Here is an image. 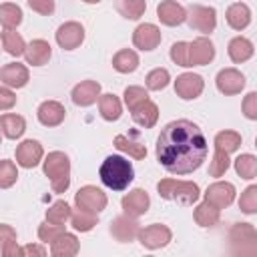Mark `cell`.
Masks as SVG:
<instances>
[{
	"label": "cell",
	"mask_w": 257,
	"mask_h": 257,
	"mask_svg": "<svg viewBox=\"0 0 257 257\" xmlns=\"http://www.w3.org/2000/svg\"><path fill=\"white\" fill-rule=\"evenodd\" d=\"M149 88H143V86H126L124 88V104L128 106V110H133V108H137L139 104H143L145 100H149V92H147Z\"/></svg>",
	"instance_id": "obj_43"
},
{
	"label": "cell",
	"mask_w": 257,
	"mask_h": 257,
	"mask_svg": "<svg viewBox=\"0 0 257 257\" xmlns=\"http://www.w3.org/2000/svg\"><path fill=\"white\" fill-rule=\"evenodd\" d=\"M114 147H116L118 151L126 153L128 157L137 159V161H141V159L147 157V147H145L141 141H137V139H133V137H126V135H116V137H114Z\"/></svg>",
	"instance_id": "obj_32"
},
{
	"label": "cell",
	"mask_w": 257,
	"mask_h": 257,
	"mask_svg": "<svg viewBox=\"0 0 257 257\" xmlns=\"http://www.w3.org/2000/svg\"><path fill=\"white\" fill-rule=\"evenodd\" d=\"M231 167V161H229V153L221 151V149H215L213 153V159L209 163V175L211 177H223Z\"/></svg>",
	"instance_id": "obj_41"
},
{
	"label": "cell",
	"mask_w": 257,
	"mask_h": 257,
	"mask_svg": "<svg viewBox=\"0 0 257 257\" xmlns=\"http://www.w3.org/2000/svg\"><path fill=\"white\" fill-rule=\"evenodd\" d=\"M16 179H18L16 165H14L12 161L4 159V161L0 163V187H2V189H8V187H12V185L16 183Z\"/></svg>",
	"instance_id": "obj_45"
},
{
	"label": "cell",
	"mask_w": 257,
	"mask_h": 257,
	"mask_svg": "<svg viewBox=\"0 0 257 257\" xmlns=\"http://www.w3.org/2000/svg\"><path fill=\"white\" fill-rule=\"evenodd\" d=\"M70 217H72V209L66 201H54L46 209V221H50L54 225H64Z\"/></svg>",
	"instance_id": "obj_39"
},
{
	"label": "cell",
	"mask_w": 257,
	"mask_h": 257,
	"mask_svg": "<svg viewBox=\"0 0 257 257\" xmlns=\"http://www.w3.org/2000/svg\"><path fill=\"white\" fill-rule=\"evenodd\" d=\"M241 110H243V116H245V118L257 120V90L245 94L243 104H241Z\"/></svg>",
	"instance_id": "obj_47"
},
{
	"label": "cell",
	"mask_w": 257,
	"mask_h": 257,
	"mask_svg": "<svg viewBox=\"0 0 257 257\" xmlns=\"http://www.w3.org/2000/svg\"><path fill=\"white\" fill-rule=\"evenodd\" d=\"M36 116L44 126H58L66 116V108L58 100H44L36 108Z\"/></svg>",
	"instance_id": "obj_21"
},
{
	"label": "cell",
	"mask_w": 257,
	"mask_h": 257,
	"mask_svg": "<svg viewBox=\"0 0 257 257\" xmlns=\"http://www.w3.org/2000/svg\"><path fill=\"white\" fill-rule=\"evenodd\" d=\"M60 233H64V227L62 225H54L50 221H44L40 227H38V239L42 243H52Z\"/></svg>",
	"instance_id": "obj_46"
},
{
	"label": "cell",
	"mask_w": 257,
	"mask_h": 257,
	"mask_svg": "<svg viewBox=\"0 0 257 257\" xmlns=\"http://www.w3.org/2000/svg\"><path fill=\"white\" fill-rule=\"evenodd\" d=\"M0 249H2L4 257L22 255V247L16 245V231L10 225H6V223L0 225Z\"/></svg>",
	"instance_id": "obj_34"
},
{
	"label": "cell",
	"mask_w": 257,
	"mask_h": 257,
	"mask_svg": "<svg viewBox=\"0 0 257 257\" xmlns=\"http://www.w3.org/2000/svg\"><path fill=\"white\" fill-rule=\"evenodd\" d=\"M171 239H173V231H171L167 225H163V223L147 225V227H143L141 233H139L141 245H143L145 249H151V251L161 249V247H167V245L171 243Z\"/></svg>",
	"instance_id": "obj_7"
},
{
	"label": "cell",
	"mask_w": 257,
	"mask_h": 257,
	"mask_svg": "<svg viewBox=\"0 0 257 257\" xmlns=\"http://www.w3.org/2000/svg\"><path fill=\"white\" fill-rule=\"evenodd\" d=\"M225 20L233 30H245L251 24V8L245 2H235L227 8L225 12Z\"/></svg>",
	"instance_id": "obj_22"
},
{
	"label": "cell",
	"mask_w": 257,
	"mask_h": 257,
	"mask_svg": "<svg viewBox=\"0 0 257 257\" xmlns=\"http://www.w3.org/2000/svg\"><path fill=\"white\" fill-rule=\"evenodd\" d=\"M26 2L40 16H50L54 12V0H26Z\"/></svg>",
	"instance_id": "obj_48"
},
{
	"label": "cell",
	"mask_w": 257,
	"mask_h": 257,
	"mask_svg": "<svg viewBox=\"0 0 257 257\" xmlns=\"http://www.w3.org/2000/svg\"><path fill=\"white\" fill-rule=\"evenodd\" d=\"M187 24L191 30H197L201 34H211L217 26V10L213 6L195 4L187 10Z\"/></svg>",
	"instance_id": "obj_6"
},
{
	"label": "cell",
	"mask_w": 257,
	"mask_h": 257,
	"mask_svg": "<svg viewBox=\"0 0 257 257\" xmlns=\"http://www.w3.org/2000/svg\"><path fill=\"white\" fill-rule=\"evenodd\" d=\"M131 114H133V120H135L139 126H143V128H153V126L157 124V120H159V106L149 98V100H145L143 104H139L137 108H133Z\"/></svg>",
	"instance_id": "obj_26"
},
{
	"label": "cell",
	"mask_w": 257,
	"mask_h": 257,
	"mask_svg": "<svg viewBox=\"0 0 257 257\" xmlns=\"http://www.w3.org/2000/svg\"><path fill=\"white\" fill-rule=\"evenodd\" d=\"M106 193H102L98 187L94 185H84L76 191L74 195V205L80 207V209H86V211H92V213H100L106 209Z\"/></svg>",
	"instance_id": "obj_8"
},
{
	"label": "cell",
	"mask_w": 257,
	"mask_h": 257,
	"mask_svg": "<svg viewBox=\"0 0 257 257\" xmlns=\"http://www.w3.org/2000/svg\"><path fill=\"white\" fill-rule=\"evenodd\" d=\"M54 38L62 50H74L84 42V26L76 20H68L58 26Z\"/></svg>",
	"instance_id": "obj_9"
},
{
	"label": "cell",
	"mask_w": 257,
	"mask_h": 257,
	"mask_svg": "<svg viewBox=\"0 0 257 257\" xmlns=\"http://www.w3.org/2000/svg\"><path fill=\"white\" fill-rule=\"evenodd\" d=\"M96 223H98V213H92V211H86V209H80V207H76L72 211L70 225L74 227V231L88 233L90 229L96 227Z\"/></svg>",
	"instance_id": "obj_33"
},
{
	"label": "cell",
	"mask_w": 257,
	"mask_h": 257,
	"mask_svg": "<svg viewBox=\"0 0 257 257\" xmlns=\"http://www.w3.org/2000/svg\"><path fill=\"white\" fill-rule=\"evenodd\" d=\"M98 112H100V116H102L104 120H108V122L118 120L120 114H122V104H120L118 96L112 94V92L100 94V98H98Z\"/></svg>",
	"instance_id": "obj_28"
},
{
	"label": "cell",
	"mask_w": 257,
	"mask_h": 257,
	"mask_svg": "<svg viewBox=\"0 0 257 257\" xmlns=\"http://www.w3.org/2000/svg\"><path fill=\"white\" fill-rule=\"evenodd\" d=\"M157 18L165 26H179L187 20V10L175 0H161L157 6Z\"/></svg>",
	"instance_id": "obj_18"
},
{
	"label": "cell",
	"mask_w": 257,
	"mask_h": 257,
	"mask_svg": "<svg viewBox=\"0 0 257 257\" xmlns=\"http://www.w3.org/2000/svg\"><path fill=\"white\" fill-rule=\"evenodd\" d=\"M22 8L18 4H12V2H2L0 6V22H2V28H16L20 22H22Z\"/></svg>",
	"instance_id": "obj_38"
},
{
	"label": "cell",
	"mask_w": 257,
	"mask_h": 257,
	"mask_svg": "<svg viewBox=\"0 0 257 257\" xmlns=\"http://www.w3.org/2000/svg\"><path fill=\"white\" fill-rule=\"evenodd\" d=\"M80 251V243L74 233H60L52 243H50V253L54 257H72Z\"/></svg>",
	"instance_id": "obj_25"
},
{
	"label": "cell",
	"mask_w": 257,
	"mask_h": 257,
	"mask_svg": "<svg viewBox=\"0 0 257 257\" xmlns=\"http://www.w3.org/2000/svg\"><path fill=\"white\" fill-rule=\"evenodd\" d=\"M233 167H235V173L245 179V181H251L257 177V157L251 155V153H243L239 155L235 161H233Z\"/></svg>",
	"instance_id": "obj_35"
},
{
	"label": "cell",
	"mask_w": 257,
	"mask_h": 257,
	"mask_svg": "<svg viewBox=\"0 0 257 257\" xmlns=\"http://www.w3.org/2000/svg\"><path fill=\"white\" fill-rule=\"evenodd\" d=\"M163 36H161V28L157 24H151V22H143L135 28L133 32V44L135 48L139 50H145V52H151L155 50L159 44H161Z\"/></svg>",
	"instance_id": "obj_13"
},
{
	"label": "cell",
	"mask_w": 257,
	"mask_h": 257,
	"mask_svg": "<svg viewBox=\"0 0 257 257\" xmlns=\"http://www.w3.org/2000/svg\"><path fill=\"white\" fill-rule=\"evenodd\" d=\"M114 6H116V12L126 20H139L147 10L145 0H116Z\"/></svg>",
	"instance_id": "obj_36"
},
{
	"label": "cell",
	"mask_w": 257,
	"mask_h": 257,
	"mask_svg": "<svg viewBox=\"0 0 257 257\" xmlns=\"http://www.w3.org/2000/svg\"><path fill=\"white\" fill-rule=\"evenodd\" d=\"M120 207H122V211H124L126 215H131V217H141V215H145V213L149 211V207H151V197H149V193H147L145 189H133V191H128V193L122 197Z\"/></svg>",
	"instance_id": "obj_17"
},
{
	"label": "cell",
	"mask_w": 257,
	"mask_h": 257,
	"mask_svg": "<svg viewBox=\"0 0 257 257\" xmlns=\"http://www.w3.org/2000/svg\"><path fill=\"white\" fill-rule=\"evenodd\" d=\"M98 177L104 187L112 191H124L135 179V169L128 159L120 155H108L98 169Z\"/></svg>",
	"instance_id": "obj_2"
},
{
	"label": "cell",
	"mask_w": 257,
	"mask_h": 257,
	"mask_svg": "<svg viewBox=\"0 0 257 257\" xmlns=\"http://www.w3.org/2000/svg\"><path fill=\"white\" fill-rule=\"evenodd\" d=\"M171 82V74L167 68H153L147 76H145V84L149 90H163L167 88V84Z\"/></svg>",
	"instance_id": "obj_40"
},
{
	"label": "cell",
	"mask_w": 257,
	"mask_h": 257,
	"mask_svg": "<svg viewBox=\"0 0 257 257\" xmlns=\"http://www.w3.org/2000/svg\"><path fill=\"white\" fill-rule=\"evenodd\" d=\"M141 223L137 221V217H131V215H118L112 219L110 223V235L118 241V243H131L135 239H139V233H141Z\"/></svg>",
	"instance_id": "obj_10"
},
{
	"label": "cell",
	"mask_w": 257,
	"mask_h": 257,
	"mask_svg": "<svg viewBox=\"0 0 257 257\" xmlns=\"http://www.w3.org/2000/svg\"><path fill=\"white\" fill-rule=\"evenodd\" d=\"M227 54L229 58L235 62V64H241V62H247L253 54H255V46L249 38L245 36H235L229 40L227 44Z\"/></svg>",
	"instance_id": "obj_23"
},
{
	"label": "cell",
	"mask_w": 257,
	"mask_h": 257,
	"mask_svg": "<svg viewBox=\"0 0 257 257\" xmlns=\"http://www.w3.org/2000/svg\"><path fill=\"white\" fill-rule=\"evenodd\" d=\"M193 219L199 227H215L221 219V209H217L215 205H211L209 201H203L195 207L193 211Z\"/></svg>",
	"instance_id": "obj_27"
},
{
	"label": "cell",
	"mask_w": 257,
	"mask_h": 257,
	"mask_svg": "<svg viewBox=\"0 0 257 257\" xmlns=\"http://www.w3.org/2000/svg\"><path fill=\"white\" fill-rule=\"evenodd\" d=\"M215 58V44L207 36H199L189 42V62L191 66H205Z\"/></svg>",
	"instance_id": "obj_16"
},
{
	"label": "cell",
	"mask_w": 257,
	"mask_h": 257,
	"mask_svg": "<svg viewBox=\"0 0 257 257\" xmlns=\"http://www.w3.org/2000/svg\"><path fill=\"white\" fill-rule=\"evenodd\" d=\"M16 104V94L10 90V86H4L0 88V110H8Z\"/></svg>",
	"instance_id": "obj_49"
},
{
	"label": "cell",
	"mask_w": 257,
	"mask_h": 257,
	"mask_svg": "<svg viewBox=\"0 0 257 257\" xmlns=\"http://www.w3.org/2000/svg\"><path fill=\"white\" fill-rule=\"evenodd\" d=\"M157 191L165 201H175V203L185 205V207L197 203L199 197H201V189H199L197 183H193V181H177V179H171V177L161 179L157 183Z\"/></svg>",
	"instance_id": "obj_3"
},
{
	"label": "cell",
	"mask_w": 257,
	"mask_h": 257,
	"mask_svg": "<svg viewBox=\"0 0 257 257\" xmlns=\"http://www.w3.org/2000/svg\"><path fill=\"white\" fill-rule=\"evenodd\" d=\"M171 60L177 64V66H183V68H189L191 62H189V42L185 40H179L171 46V52H169Z\"/></svg>",
	"instance_id": "obj_44"
},
{
	"label": "cell",
	"mask_w": 257,
	"mask_h": 257,
	"mask_svg": "<svg viewBox=\"0 0 257 257\" xmlns=\"http://www.w3.org/2000/svg\"><path fill=\"white\" fill-rule=\"evenodd\" d=\"M26 42L24 38L16 32V28H2V48L10 56H22L26 52Z\"/></svg>",
	"instance_id": "obj_31"
},
{
	"label": "cell",
	"mask_w": 257,
	"mask_h": 257,
	"mask_svg": "<svg viewBox=\"0 0 257 257\" xmlns=\"http://www.w3.org/2000/svg\"><path fill=\"white\" fill-rule=\"evenodd\" d=\"M70 98H72V102H74L76 106L86 108V106L94 104V102L100 98V84H98L96 80H82V82H78V84L72 88Z\"/></svg>",
	"instance_id": "obj_19"
},
{
	"label": "cell",
	"mask_w": 257,
	"mask_h": 257,
	"mask_svg": "<svg viewBox=\"0 0 257 257\" xmlns=\"http://www.w3.org/2000/svg\"><path fill=\"white\" fill-rule=\"evenodd\" d=\"M235 185L229 181H215L205 191V201L215 205L217 209H227L235 201Z\"/></svg>",
	"instance_id": "obj_14"
},
{
	"label": "cell",
	"mask_w": 257,
	"mask_h": 257,
	"mask_svg": "<svg viewBox=\"0 0 257 257\" xmlns=\"http://www.w3.org/2000/svg\"><path fill=\"white\" fill-rule=\"evenodd\" d=\"M215 84H217V90L225 96H233V94H239L243 88H245V76L241 70L229 66V68H221L215 76Z\"/></svg>",
	"instance_id": "obj_11"
},
{
	"label": "cell",
	"mask_w": 257,
	"mask_h": 257,
	"mask_svg": "<svg viewBox=\"0 0 257 257\" xmlns=\"http://www.w3.org/2000/svg\"><path fill=\"white\" fill-rule=\"evenodd\" d=\"M239 209L245 215H257V185H249L239 197Z\"/></svg>",
	"instance_id": "obj_42"
},
{
	"label": "cell",
	"mask_w": 257,
	"mask_h": 257,
	"mask_svg": "<svg viewBox=\"0 0 257 257\" xmlns=\"http://www.w3.org/2000/svg\"><path fill=\"white\" fill-rule=\"evenodd\" d=\"M42 171L50 179L54 193H64L70 187V159L62 151H52L42 161Z\"/></svg>",
	"instance_id": "obj_4"
},
{
	"label": "cell",
	"mask_w": 257,
	"mask_h": 257,
	"mask_svg": "<svg viewBox=\"0 0 257 257\" xmlns=\"http://www.w3.org/2000/svg\"><path fill=\"white\" fill-rule=\"evenodd\" d=\"M255 147H257V137H255Z\"/></svg>",
	"instance_id": "obj_52"
},
{
	"label": "cell",
	"mask_w": 257,
	"mask_h": 257,
	"mask_svg": "<svg viewBox=\"0 0 257 257\" xmlns=\"http://www.w3.org/2000/svg\"><path fill=\"white\" fill-rule=\"evenodd\" d=\"M82 2H86V4H98L100 0H82Z\"/></svg>",
	"instance_id": "obj_51"
},
{
	"label": "cell",
	"mask_w": 257,
	"mask_h": 257,
	"mask_svg": "<svg viewBox=\"0 0 257 257\" xmlns=\"http://www.w3.org/2000/svg\"><path fill=\"white\" fill-rule=\"evenodd\" d=\"M42 157H44V149L34 139H26L16 147V165L24 169H34L42 161Z\"/></svg>",
	"instance_id": "obj_15"
},
{
	"label": "cell",
	"mask_w": 257,
	"mask_h": 257,
	"mask_svg": "<svg viewBox=\"0 0 257 257\" xmlns=\"http://www.w3.org/2000/svg\"><path fill=\"white\" fill-rule=\"evenodd\" d=\"M141 60H139V54L131 48H122L118 50L114 56H112V68L120 74H128V72H135L139 68Z\"/></svg>",
	"instance_id": "obj_29"
},
{
	"label": "cell",
	"mask_w": 257,
	"mask_h": 257,
	"mask_svg": "<svg viewBox=\"0 0 257 257\" xmlns=\"http://www.w3.org/2000/svg\"><path fill=\"white\" fill-rule=\"evenodd\" d=\"M52 56V46L42 40V38H36L32 40L28 46H26V52H24V58L28 64L32 66H44Z\"/></svg>",
	"instance_id": "obj_24"
},
{
	"label": "cell",
	"mask_w": 257,
	"mask_h": 257,
	"mask_svg": "<svg viewBox=\"0 0 257 257\" xmlns=\"http://www.w3.org/2000/svg\"><path fill=\"white\" fill-rule=\"evenodd\" d=\"M0 126H2V133H4L6 139H20L26 131V120L20 114L4 112L0 116Z\"/></svg>",
	"instance_id": "obj_30"
},
{
	"label": "cell",
	"mask_w": 257,
	"mask_h": 257,
	"mask_svg": "<svg viewBox=\"0 0 257 257\" xmlns=\"http://www.w3.org/2000/svg\"><path fill=\"white\" fill-rule=\"evenodd\" d=\"M22 255H46V249L42 245H24Z\"/></svg>",
	"instance_id": "obj_50"
},
{
	"label": "cell",
	"mask_w": 257,
	"mask_h": 257,
	"mask_svg": "<svg viewBox=\"0 0 257 257\" xmlns=\"http://www.w3.org/2000/svg\"><path fill=\"white\" fill-rule=\"evenodd\" d=\"M157 161L171 175H189L207 159L209 145L203 131L187 118L171 120L157 137Z\"/></svg>",
	"instance_id": "obj_1"
},
{
	"label": "cell",
	"mask_w": 257,
	"mask_h": 257,
	"mask_svg": "<svg viewBox=\"0 0 257 257\" xmlns=\"http://www.w3.org/2000/svg\"><path fill=\"white\" fill-rule=\"evenodd\" d=\"M30 80V74H28V68L20 62H8L2 66L0 70V82L4 86H10V88H22L26 86Z\"/></svg>",
	"instance_id": "obj_20"
},
{
	"label": "cell",
	"mask_w": 257,
	"mask_h": 257,
	"mask_svg": "<svg viewBox=\"0 0 257 257\" xmlns=\"http://www.w3.org/2000/svg\"><path fill=\"white\" fill-rule=\"evenodd\" d=\"M213 143H215V149H221V151H225V153L231 155V153L239 151L243 139H241V135L237 131H221V133L215 135V141Z\"/></svg>",
	"instance_id": "obj_37"
},
{
	"label": "cell",
	"mask_w": 257,
	"mask_h": 257,
	"mask_svg": "<svg viewBox=\"0 0 257 257\" xmlns=\"http://www.w3.org/2000/svg\"><path fill=\"white\" fill-rule=\"evenodd\" d=\"M205 88V80L201 74H195V72H183L177 76L175 80V92L179 98L183 100H195L201 96Z\"/></svg>",
	"instance_id": "obj_12"
},
{
	"label": "cell",
	"mask_w": 257,
	"mask_h": 257,
	"mask_svg": "<svg viewBox=\"0 0 257 257\" xmlns=\"http://www.w3.org/2000/svg\"><path fill=\"white\" fill-rule=\"evenodd\" d=\"M229 253L239 257H257V229L251 223H235L229 229Z\"/></svg>",
	"instance_id": "obj_5"
}]
</instances>
